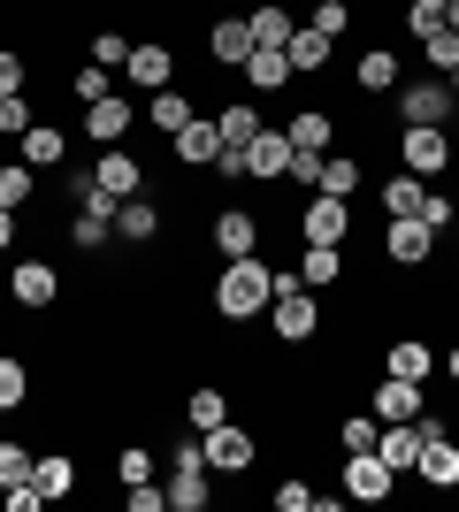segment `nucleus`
I'll list each match as a JSON object with an SVG mask.
<instances>
[{
	"mask_svg": "<svg viewBox=\"0 0 459 512\" xmlns=\"http://www.w3.org/2000/svg\"><path fill=\"white\" fill-rule=\"evenodd\" d=\"M421 490H459V421L421 413V459H414Z\"/></svg>",
	"mask_w": 459,
	"mask_h": 512,
	"instance_id": "obj_3",
	"label": "nucleus"
},
{
	"mask_svg": "<svg viewBox=\"0 0 459 512\" xmlns=\"http://www.w3.org/2000/svg\"><path fill=\"white\" fill-rule=\"evenodd\" d=\"M329 46H337V39H322V31H306V23H299V31L284 39V54H291V77H322V69H329Z\"/></svg>",
	"mask_w": 459,
	"mask_h": 512,
	"instance_id": "obj_28",
	"label": "nucleus"
},
{
	"mask_svg": "<svg viewBox=\"0 0 459 512\" xmlns=\"http://www.w3.org/2000/svg\"><path fill=\"white\" fill-rule=\"evenodd\" d=\"M131 46H138V39H123V31H92V62H100V69L115 77V69L131 62Z\"/></svg>",
	"mask_w": 459,
	"mask_h": 512,
	"instance_id": "obj_40",
	"label": "nucleus"
},
{
	"mask_svg": "<svg viewBox=\"0 0 459 512\" xmlns=\"http://www.w3.org/2000/svg\"><path fill=\"white\" fill-rule=\"evenodd\" d=\"M268 329L284 344H314L322 337V291H306L291 268H276V299H268Z\"/></svg>",
	"mask_w": 459,
	"mask_h": 512,
	"instance_id": "obj_2",
	"label": "nucleus"
},
{
	"mask_svg": "<svg viewBox=\"0 0 459 512\" xmlns=\"http://www.w3.org/2000/svg\"><path fill=\"white\" fill-rule=\"evenodd\" d=\"M123 77H131L138 92L176 85V54H169V39H138V46H131V62H123Z\"/></svg>",
	"mask_w": 459,
	"mask_h": 512,
	"instance_id": "obj_16",
	"label": "nucleus"
},
{
	"mask_svg": "<svg viewBox=\"0 0 459 512\" xmlns=\"http://www.w3.org/2000/svg\"><path fill=\"white\" fill-rule=\"evenodd\" d=\"M291 276L306 283V291H329V283L345 276V245H299V268Z\"/></svg>",
	"mask_w": 459,
	"mask_h": 512,
	"instance_id": "obj_23",
	"label": "nucleus"
},
{
	"mask_svg": "<svg viewBox=\"0 0 459 512\" xmlns=\"http://www.w3.org/2000/svg\"><path fill=\"white\" fill-rule=\"evenodd\" d=\"M444 237L429 230V222H421V214H391V230H383V253L398 260V268H421V260L437 253Z\"/></svg>",
	"mask_w": 459,
	"mask_h": 512,
	"instance_id": "obj_11",
	"label": "nucleus"
},
{
	"mask_svg": "<svg viewBox=\"0 0 459 512\" xmlns=\"http://www.w3.org/2000/svg\"><path fill=\"white\" fill-rule=\"evenodd\" d=\"M69 92H77V100H108V69H100V62H85V69H77V77H69Z\"/></svg>",
	"mask_w": 459,
	"mask_h": 512,
	"instance_id": "obj_46",
	"label": "nucleus"
},
{
	"mask_svg": "<svg viewBox=\"0 0 459 512\" xmlns=\"http://www.w3.org/2000/svg\"><path fill=\"white\" fill-rule=\"evenodd\" d=\"M16 245V207H0V253Z\"/></svg>",
	"mask_w": 459,
	"mask_h": 512,
	"instance_id": "obj_50",
	"label": "nucleus"
},
{
	"mask_svg": "<svg viewBox=\"0 0 459 512\" xmlns=\"http://www.w3.org/2000/svg\"><path fill=\"white\" fill-rule=\"evenodd\" d=\"M421 54H429V69L444 77V69L459 62V31H437V39H421Z\"/></svg>",
	"mask_w": 459,
	"mask_h": 512,
	"instance_id": "obj_47",
	"label": "nucleus"
},
{
	"mask_svg": "<svg viewBox=\"0 0 459 512\" xmlns=\"http://www.w3.org/2000/svg\"><path fill=\"white\" fill-rule=\"evenodd\" d=\"M245 85L253 92H284L291 85V54L284 46H253V54H245Z\"/></svg>",
	"mask_w": 459,
	"mask_h": 512,
	"instance_id": "obj_25",
	"label": "nucleus"
},
{
	"mask_svg": "<svg viewBox=\"0 0 459 512\" xmlns=\"http://www.w3.org/2000/svg\"><path fill=\"white\" fill-rule=\"evenodd\" d=\"M406 31H414V46L437 39L444 31V0H406Z\"/></svg>",
	"mask_w": 459,
	"mask_h": 512,
	"instance_id": "obj_41",
	"label": "nucleus"
},
{
	"mask_svg": "<svg viewBox=\"0 0 459 512\" xmlns=\"http://www.w3.org/2000/svg\"><path fill=\"white\" fill-rule=\"evenodd\" d=\"M375 199H383V214H421V199H429V176L398 169V176H383V184H375Z\"/></svg>",
	"mask_w": 459,
	"mask_h": 512,
	"instance_id": "obj_27",
	"label": "nucleus"
},
{
	"mask_svg": "<svg viewBox=\"0 0 459 512\" xmlns=\"http://www.w3.org/2000/svg\"><path fill=\"white\" fill-rule=\"evenodd\" d=\"M23 77H31V62H23L16 46H0V100H8V92H23Z\"/></svg>",
	"mask_w": 459,
	"mask_h": 512,
	"instance_id": "obj_48",
	"label": "nucleus"
},
{
	"mask_svg": "<svg viewBox=\"0 0 459 512\" xmlns=\"http://www.w3.org/2000/svg\"><path fill=\"white\" fill-rule=\"evenodd\" d=\"M115 482H123V490H131V482H153V451H146V444L115 451Z\"/></svg>",
	"mask_w": 459,
	"mask_h": 512,
	"instance_id": "obj_43",
	"label": "nucleus"
},
{
	"mask_svg": "<svg viewBox=\"0 0 459 512\" xmlns=\"http://www.w3.org/2000/svg\"><path fill=\"white\" fill-rule=\"evenodd\" d=\"M153 237H161V207L146 192L115 199V245H153Z\"/></svg>",
	"mask_w": 459,
	"mask_h": 512,
	"instance_id": "obj_19",
	"label": "nucleus"
},
{
	"mask_svg": "<svg viewBox=\"0 0 459 512\" xmlns=\"http://www.w3.org/2000/svg\"><path fill=\"white\" fill-rule=\"evenodd\" d=\"M345 505H383V497L398 490V474L383 467V459H375V451H345Z\"/></svg>",
	"mask_w": 459,
	"mask_h": 512,
	"instance_id": "obj_12",
	"label": "nucleus"
},
{
	"mask_svg": "<svg viewBox=\"0 0 459 512\" xmlns=\"http://www.w3.org/2000/svg\"><path fill=\"white\" fill-rule=\"evenodd\" d=\"M238 161H245V176H253V184H284V169H291V138H284L276 123H261V138H253Z\"/></svg>",
	"mask_w": 459,
	"mask_h": 512,
	"instance_id": "obj_15",
	"label": "nucleus"
},
{
	"mask_svg": "<svg viewBox=\"0 0 459 512\" xmlns=\"http://www.w3.org/2000/svg\"><path fill=\"white\" fill-rule=\"evenodd\" d=\"M452 161H459V146H452V130H444V123H406V130H398V169H414V176L437 184Z\"/></svg>",
	"mask_w": 459,
	"mask_h": 512,
	"instance_id": "obj_4",
	"label": "nucleus"
},
{
	"mask_svg": "<svg viewBox=\"0 0 459 512\" xmlns=\"http://www.w3.org/2000/svg\"><path fill=\"white\" fill-rule=\"evenodd\" d=\"M444 367H452V383H459V344H452V352H444Z\"/></svg>",
	"mask_w": 459,
	"mask_h": 512,
	"instance_id": "obj_51",
	"label": "nucleus"
},
{
	"mask_svg": "<svg viewBox=\"0 0 459 512\" xmlns=\"http://www.w3.org/2000/svg\"><path fill=\"white\" fill-rule=\"evenodd\" d=\"M322 161H329V153H299V146H291V169H284V184L314 192V184H322Z\"/></svg>",
	"mask_w": 459,
	"mask_h": 512,
	"instance_id": "obj_44",
	"label": "nucleus"
},
{
	"mask_svg": "<svg viewBox=\"0 0 459 512\" xmlns=\"http://www.w3.org/2000/svg\"><path fill=\"white\" fill-rule=\"evenodd\" d=\"M16 161H31V169H62V161H69V138H62V130H54V123H31V130H23V138H16Z\"/></svg>",
	"mask_w": 459,
	"mask_h": 512,
	"instance_id": "obj_21",
	"label": "nucleus"
},
{
	"mask_svg": "<svg viewBox=\"0 0 459 512\" xmlns=\"http://www.w3.org/2000/svg\"><path fill=\"white\" fill-rule=\"evenodd\" d=\"M92 184L108 199H131V192H146V161H138L131 146H100V161H92Z\"/></svg>",
	"mask_w": 459,
	"mask_h": 512,
	"instance_id": "obj_9",
	"label": "nucleus"
},
{
	"mask_svg": "<svg viewBox=\"0 0 459 512\" xmlns=\"http://www.w3.org/2000/svg\"><path fill=\"white\" fill-rule=\"evenodd\" d=\"M199 451H207V474H245L253 459H261L253 428H238V421H222V428H199Z\"/></svg>",
	"mask_w": 459,
	"mask_h": 512,
	"instance_id": "obj_6",
	"label": "nucleus"
},
{
	"mask_svg": "<svg viewBox=\"0 0 459 512\" xmlns=\"http://www.w3.org/2000/svg\"><path fill=\"white\" fill-rule=\"evenodd\" d=\"M31 192H39V169L31 161H0V207H31Z\"/></svg>",
	"mask_w": 459,
	"mask_h": 512,
	"instance_id": "obj_35",
	"label": "nucleus"
},
{
	"mask_svg": "<svg viewBox=\"0 0 459 512\" xmlns=\"http://www.w3.org/2000/svg\"><path fill=\"white\" fill-rule=\"evenodd\" d=\"M329 130H337V123H329V107H299V115L284 123V138H291L299 153H322V146H329Z\"/></svg>",
	"mask_w": 459,
	"mask_h": 512,
	"instance_id": "obj_32",
	"label": "nucleus"
},
{
	"mask_svg": "<svg viewBox=\"0 0 459 512\" xmlns=\"http://www.w3.org/2000/svg\"><path fill=\"white\" fill-rule=\"evenodd\" d=\"M368 413H375V421H421V383H406V375H375Z\"/></svg>",
	"mask_w": 459,
	"mask_h": 512,
	"instance_id": "obj_17",
	"label": "nucleus"
},
{
	"mask_svg": "<svg viewBox=\"0 0 459 512\" xmlns=\"http://www.w3.org/2000/svg\"><path fill=\"white\" fill-rule=\"evenodd\" d=\"M169 153H176V169H215V161H222V130H215V115H192V123L169 138Z\"/></svg>",
	"mask_w": 459,
	"mask_h": 512,
	"instance_id": "obj_13",
	"label": "nucleus"
},
{
	"mask_svg": "<svg viewBox=\"0 0 459 512\" xmlns=\"http://www.w3.org/2000/svg\"><path fill=\"white\" fill-rule=\"evenodd\" d=\"M444 130H452V146H459V107H452V123H444Z\"/></svg>",
	"mask_w": 459,
	"mask_h": 512,
	"instance_id": "obj_53",
	"label": "nucleus"
},
{
	"mask_svg": "<svg viewBox=\"0 0 459 512\" xmlns=\"http://www.w3.org/2000/svg\"><path fill=\"white\" fill-rule=\"evenodd\" d=\"M245 23H253V46H284L291 31H299L284 0H253V8H245Z\"/></svg>",
	"mask_w": 459,
	"mask_h": 512,
	"instance_id": "obj_29",
	"label": "nucleus"
},
{
	"mask_svg": "<svg viewBox=\"0 0 459 512\" xmlns=\"http://www.w3.org/2000/svg\"><path fill=\"white\" fill-rule=\"evenodd\" d=\"M421 222H429V230H459V199L452 192H437V184H429V199H421Z\"/></svg>",
	"mask_w": 459,
	"mask_h": 512,
	"instance_id": "obj_42",
	"label": "nucleus"
},
{
	"mask_svg": "<svg viewBox=\"0 0 459 512\" xmlns=\"http://www.w3.org/2000/svg\"><path fill=\"white\" fill-rule=\"evenodd\" d=\"M375 436H383L375 413H345V421H337V451H375Z\"/></svg>",
	"mask_w": 459,
	"mask_h": 512,
	"instance_id": "obj_38",
	"label": "nucleus"
},
{
	"mask_svg": "<svg viewBox=\"0 0 459 512\" xmlns=\"http://www.w3.org/2000/svg\"><path fill=\"white\" fill-rule=\"evenodd\" d=\"M306 31H322V39H345V31H352V0H314V8H306Z\"/></svg>",
	"mask_w": 459,
	"mask_h": 512,
	"instance_id": "obj_37",
	"label": "nucleus"
},
{
	"mask_svg": "<svg viewBox=\"0 0 459 512\" xmlns=\"http://www.w3.org/2000/svg\"><path fill=\"white\" fill-rule=\"evenodd\" d=\"M31 467H39V451H31V444H0V490L31 482Z\"/></svg>",
	"mask_w": 459,
	"mask_h": 512,
	"instance_id": "obj_39",
	"label": "nucleus"
},
{
	"mask_svg": "<svg viewBox=\"0 0 459 512\" xmlns=\"http://www.w3.org/2000/svg\"><path fill=\"white\" fill-rule=\"evenodd\" d=\"M360 184H368V169H360L352 153H337V161H322V184H314V192H329V199H352Z\"/></svg>",
	"mask_w": 459,
	"mask_h": 512,
	"instance_id": "obj_34",
	"label": "nucleus"
},
{
	"mask_svg": "<svg viewBox=\"0 0 459 512\" xmlns=\"http://www.w3.org/2000/svg\"><path fill=\"white\" fill-rule=\"evenodd\" d=\"M207 237H215L222 260H245V253H261V214L253 207H222L215 222H207Z\"/></svg>",
	"mask_w": 459,
	"mask_h": 512,
	"instance_id": "obj_10",
	"label": "nucleus"
},
{
	"mask_svg": "<svg viewBox=\"0 0 459 512\" xmlns=\"http://www.w3.org/2000/svg\"><path fill=\"white\" fill-rule=\"evenodd\" d=\"M207 467H169V512H207Z\"/></svg>",
	"mask_w": 459,
	"mask_h": 512,
	"instance_id": "obj_30",
	"label": "nucleus"
},
{
	"mask_svg": "<svg viewBox=\"0 0 459 512\" xmlns=\"http://www.w3.org/2000/svg\"><path fill=\"white\" fill-rule=\"evenodd\" d=\"M352 85L368 92V100H383V92H398V85H406V69H398V54H391V46H360V62H352Z\"/></svg>",
	"mask_w": 459,
	"mask_h": 512,
	"instance_id": "obj_18",
	"label": "nucleus"
},
{
	"mask_svg": "<svg viewBox=\"0 0 459 512\" xmlns=\"http://www.w3.org/2000/svg\"><path fill=\"white\" fill-rule=\"evenodd\" d=\"M314 505V490H306L299 474H284V482H276V512H306Z\"/></svg>",
	"mask_w": 459,
	"mask_h": 512,
	"instance_id": "obj_49",
	"label": "nucleus"
},
{
	"mask_svg": "<svg viewBox=\"0 0 459 512\" xmlns=\"http://www.w3.org/2000/svg\"><path fill=\"white\" fill-rule=\"evenodd\" d=\"M31 482H39V490H46V505H54V497H69V490H77V459H69V451H39Z\"/></svg>",
	"mask_w": 459,
	"mask_h": 512,
	"instance_id": "obj_31",
	"label": "nucleus"
},
{
	"mask_svg": "<svg viewBox=\"0 0 459 512\" xmlns=\"http://www.w3.org/2000/svg\"><path fill=\"white\" fill-rule=\"evenodd\" d=\"M8 299H16L23 314H46V306L62 299V268H54V260H16V268H8Z\"/></svg>",
	"mask_w": 459,
	"mask_h": 512,
	"instance_id": "obj_7",
	"label": "nucleus"
},
{
	"mask_svg": "<svg viewBox=\"0 0 459 512\" xmlns=\"http://www.w3.org/2000/svg\"><path fill=\"white\" fill-rule=\"evenodd\" d=\"M375 459L391 474H414V459H421V421H383V436H375Z\"/></svg>",
	"mask_w": 459,
	"mask_h": 512,
	"instance_id": "obj_20",
	"label": "nucleus"
},
{
	"mask_svg": "<svg viewBox=\"0 0 459 512\" xmlns=\"http://www.w3.org/2000/svg\"><path fill=\"white\" fill-rule=\"evenodd\" d=\"M459 92L444 77H414V85H398V123H452Z\"/></svg>",
	"mask_w": 459,
	"mask_h": 512,
	"instance_id": "obj_8",
	"label": "nucleus"
},
{
	"mask_svg": "<svg viewBox=\"0 0 459 512\" xmlns=\"http://www.w3.org/2000/svg\"><path fill=\"white\" fill-rule=\"evenodd\" d=\"M184 421H192V428H222V421H230V390L199 383L192 398H184Z\"/></svg>",
	"mask_w": 459,
	"mask_h": 512,
	"instance_id": "obj_33",
	"label": "nucleus"
},
{
	"mask_svg": "<svg viewBox=\"0 0 459 512\" xmlns=\"http://www.w3.org/2000/svg\"><path fill=\"white\" fill-rule=\"evenodd\" d=\"M268 299H276V268H268L261 253H245V260H222V276H215V314L238 329V321L268 314Z\"/></svg>",
	"mask_w": 459,
	"mask_h": 512,
	"instance_id": "obj_1",
	"label": "nucleus"
},
{
	"mask_svg": "<svg viewBox=\"0 0 459 512\" xmlns=\"http://www.w3.org/2000/svg\"><path fill=\"white\" fill-rule=\"evenodd\" d=\"M207 54H215L222 69H245V54H253V23H245V16L207 23Z\"/></svg>",
	"mask_w": 459,
	"mask_h": 512,
	"instance_id": "obj_22",
	"label": "nucleus"
},
{
	"mask_svg": "<svg viewBox=\"0 0 459 512\" xmlns=\"http://www.w3.org/2000/svg\"><path fill=\"white\" fill-rule=\"evenodd\" d=\"M131 130H138V107L123 100V92H108V100L85 107V138H92V146H123Z\"/></svg>",
	"mask_w": 459,
	"mask_h": 512,
	"instance_id": "obj_14",
	"label": "nucleus"
},
{
	"mask_svg": "<svg viewBox=\"0 0 459 512\" xmlns=\"http://www.w3.org/2000/svg\"><path fill=\"white\" fill-rule=\"evenodd\" d=\"M299 245H352V199L306 192L299 199Z\"/></svg>",
	"mask_w": 459,
	"mask_h": 512,
	"instance_id": "obj_5",
	"label": "nucleus"
},
{
	"mask_svg": "<svg viewBox=\"0 0 459 512\" xmlns=\"http://www.w3.org/2000/svg\"><path fill=\"white\" fill-rule=\"evenodd\" d=\"M444 85H452V92H459V62H452V69H444Z\"/></svg>",
	"mask_w": 459,
	"mask_h": 512,
	"instance_id": "obj_52",
	"label": "nucleus"
},
{
	"mask_svg": "<svg viewBox=\"0 0 459 512\" xmlns=\"http://www.w3.org/2000/svg\"><path fill=\"white\" fill-rule=\"evenodd\" d=\"M31 406V367L16 360V352H0V413Z\"/></svg>",
	"mask_w": 459,
	"mask_h": 512,
	"instance_id": "obj_36",
	"label": "nucleus"
},
{
	"mask_svg": "<svg viewBox=\"0 0 459 512\" xmlns=\"http://www.w3.org/2000/svg\"><path fill=\"white\" fill-rule=\"evenodd\" d=\"M383 375H406V383H429V375H437V352H429L421 337H398L391 352H383Z\"/></svg>",
	"mask_w": 459,
	"mask_h": 512,
	"instance_id": "obj_26",
	"label": "nucleus"
},
{
	"mask_svg": "<svg viewBox=\"0 0 459 512\" xmlns=\"http://www.w3.org/2000/svg\"><path fill=\"white\" fill-rule=\"evenodd\" d=\"M192 115H199V107H192V92H176V85H161V92L146 100V123L161 130V146H169V138H176L184 123H192Z\"/></svg>",
	"mask_w": 459,
	"mask_h": 512,
	"instance_id": "obj_24",
	"label": "nucleus"
},
{
	"mask_svg": "<svg viewBox=\"0 0 459 512\" xmlns=\"http://www.w3.org/2000/svg\"><path fill=\"white\" fill-rule=\"evenodd\" d=\"M31 123H39V115H31V100H23V92H8V100H0V138H23Z\"/></svg>",
	"mask_w": 459,
	"mask_h": 512,
	"instance_id": "obj_45",
	"label": "nucleus"
}]
</instances>
